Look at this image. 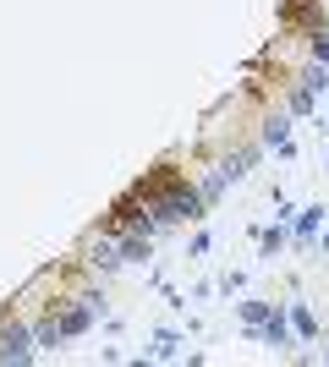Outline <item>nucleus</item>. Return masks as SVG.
I'll return each mask as SVG.
<instances>
[{
    "label": "nucleus",
    "mask_w": 329,
    "mask_h": 367,
    "mask_svg": "<svg viewBox=\"0 0 329 367\" xmlns=\"http://www.w3.org/2000/svg\"><path fill=\"white\" fill-rule=\"evenodd\" d=\"M6 357H17V362H22V357H28V340H22V335H6Z\"/></svg>",
    "instance_id": "nucleus-2"
},
{
    "label": "nucleus",
    "mask_w": 329,
    "mask_h": 367,
    "mask_svg": "<svg viewBox=\"0 0 329 367\" xmlns=\"http://www.w3.org/2000/svg\"><path fill=\"white\" fill-rule=\"evenodd\" d=\"M154 214H160V220H181V214H198V192H170V198H160V203H154Z\"/></svg>",
    "instance_id": "nucleus-1"
}]
</instances>
